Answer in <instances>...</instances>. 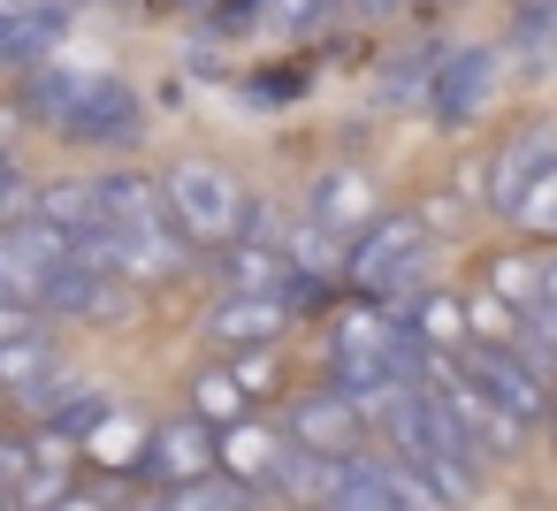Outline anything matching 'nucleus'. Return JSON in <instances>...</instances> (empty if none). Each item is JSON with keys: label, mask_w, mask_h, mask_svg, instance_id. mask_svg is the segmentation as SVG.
Masks as SVG:
<instances>
[{"label": "nucleus", "mask_w": 557, "mask_h": 511, "mask_svg": "<svg viewBox=\"0 0 557 511\" xmlns=\"http://www.w3.org/2000/svg\"><path fill=\"white\" fill-rule=\"evenodd\" d=\"M39 283H47L39 267H24L9 245H0V306H32L39 313Z\"/></svg>", "instance_id": "nucleus-22"}, {"label": "nucleus", "mask_w": 557, "mask_h": 511, "mask_svg": "<svg viewBox=\"0 0 557 511\" xmlns=\"http://www.w3.org/2000/svg\"><path fill=\"white\" fill-rule=\"evenodd\" d=\"M549 435H557V374H549Z\"/></svg>", "instance_id": "nucleus-29"}, {"label": "nucleus", "mask_w": 557, "mask_h": 511, "mask_svg": "<svg viewBox=\"0 0 557 511\" xmlns=\"http://www.w3.org/2000/svg\"><path fill=\"white\" fill-rule=\"evenodd\" d=\"M428 252H435V237H428V222H420V214H382V222L344 252V275L389 306L397 290H412V283L428 275Z\"/></svg>", "instance_id": "nucleus-3"}, {"label": "nucleus", "mask_w": 557, "mask_h": 511, "mask_svg": "<svg viewBox=\"0 0 557 511\" xmlns=\"http://www.w3.org/2000/svg\"><path fill=\"white\" fill-rule=\"evenodd\" d=\"M161 511H252V488L230 481V473H207V481L161 488Z\"/></svg>", "instance_id": "nucleus-19"}, {"label": "nucleus", "mask_w": 557, "mask_h": 511, "mask_svg": "<svg viewBox=\"0 0 557 511\" xmlns=\"http://www.w3.org/2000/svg\"><path fill=\"white\" fill-rule=\"evenodd\" d=\"M32 108L77 138V146H138L146 115H138V92L115 85V77H85V70H47L32 77Z\"/></svg>", "instance_id": "nucleus-1"}, {"label": "nucleus", "mask_w": 557, "mask_h": 511, "mask_svg": "<svg viewBox=\"0 0 557 511\" xmlns=\"http://www.w3.org/2000/svg\"><path fill=\"white\" fill-rule=\"evenodd\" d=\"M329 511H435V496H428L397 458H351Z\"/></svg>", "instance_id": "nucleus-8"}, {"label": "nucleus", "mask_w": 557, "mask_h": 511, "mask_svg": "<svg viewBox=\"0 0 557 511\" xmlns=\"http://www.w3.org/2000/svg\"><path fill=\"white\" fill-rule=\"evenodd\" d=\"M488 85H496V54H488V47H458V54H443L435 77H428V108H435V123H473L481 100H488Z\"/></svg>", "instance_id": "nucleus-9"}, {"label": "nucleus", "mask_w": 557, "mask_h": 511, "mask_svg": "<svg viewBox=\"0 0 557 511\" xmlns=\"http://www.w3.org/2000/svg\"><path fill=\"white\" fill-rule=\"evenodd\" d=\"M488 298H504L519 321H534V313H542V252H504V260H488Z\"/></svg>", "instance_id": "nucleus-16"}, {"label": "nucleus", "mask_w": 557, "mask_h": 511, "mask_svg": "<svg viewBox=\"0 0 557 511\" xmlns=\"http://www.w3.org/2000/svg\"><path fill=\"white\" fill-rule=\"evenodd\" d=\"M511 47H519L527 62H549V54H557V0H519Z\"/></svg>", "instance_id": "nucleus-20"}, {"label": "nucleus", "mask_w": 557, "mask_h": 511, "mask_svg": "<svg viewBox=\"0 0 557 511\" xmlns=\"http://www.w3.org/2000/svg\"><path fill=\"white\" fill-rule=\"evenodd\" d=\"M283 328H290V298H237V290H230V298L207 313V336L230 344V351H268Z\"/></svg>", "instance_id": "nucleus-11"}, {"label": "nucleus", "mask_w": 557, "mask_h": 511, "mask_svg": "<svg viewBox=\"0 0 557 511\" xmlns=\"http://www.w3.org/2000/svg\"><path fill=\"white\" fill-rule=\"evenodd\" d=\"M542 169H557V130H519L504 153H496V169H488V207H519L527 191H534V176Z\"/></svg>", "instance_id": "nucleus-13"}, {"label": "nucleus", "mask_w": 557, "mask_h": 511, "mask_svg": "<svg viewBox=\"0 0 557 511\" xmlns=\"http://www.w3.org/2000/svg\"><path fill=\"white\" fill-rule=\"evenodd\" d=\"M359 9H367V16H389V9H397V0H359Z\"/></svg>", "instance_id": "nucleus-28"}, {"label": "nucleus", "mask_w": 557, "mask_h": 511, "mask_svg": "<svg viewBox=\"0 0 557 511\" xmlns=\"http://www.w3.org/2000/svg\"><path fill=\"white\" fill-rule=\"evenodd\" d=\"M283 458H290V435H283V427H268V420H237V427H222V473H230V481L260 488V481L283 473Z\"/></svg>", "instance_id": "nucleus-12"}, {"label": "nucleus", "mask_w": 557, "mask_h": 511, "mask_svg": "<svg viewBox=\"0 0 557 511\" xmlns=\"http://www.w3.org/2000/svg\"><path fill=\"white\" fill-rule=\"evenodd\" d=\"M321 9H329V0H268V16H275V24H313Z\"/></svg>", "instance_id": "nucleus-25"}, {"label": "nucleus", "mask_w": 557, "mask_h": 511, "mask_svg": "<svg viewBox=\"0 0 557 511\" xmlns=\"http://www.w3.org/2000/svg\"><path fill=\"white\" fill-rule=\"evenodd\" d=\"M0 511H16V503H0Z\"/></svg>", "instance_id": "nucleus-31"}, {"label": "nucleus", "mask_w": 557, "mask_h": 511, "mask_svg": "<svg viewBox=\"0 0 557 511\" xmlns=\"http://www.w3.org/2000/svg\"><path fill=\"white\" fill-rule=\"evenodd\" d=\"M207 473H222V435L191 412V420H169V427H153L146 435V465H138V481H153V488H184V481H207Z\"/></svg>", "instance_id": "nucleus-5"}, {"label": "nucleus", "mask_w": 557, "mask_h": 511, "mask_svg": "<svg viewBox=\"0 0 557 511\" xmlns=\"http://www.w3.org/2000/svg\"><path fill=\"white\" fill-rule=\"evenodd\" d=\"M39 306L47 313H77V321H100V313H123V275L100 267V260H70L39 283Z\"/></svg>", "instance_id": "nucleus-10"}, {"label": "nucleus", "mask_w": 557, "mask_h": 511, "mask_svg": "<svg viewBox=\"0 0 557 511\" xmlns=\"http://www.w3.org/2000/svg\"><path fill=\"white\" fill-rule=\"evenodd\" d=\"M290 450H313V458H336V465H351L359 450H367V412L351 404V397H336V389H321V397H298L290 404Z\"/></svg>", "instance_id": "nucleus-6"}, {"label": "nucleus", "mask_w": 557, "mask_h": 511, "mask_svg": "<svg viewBox=\"0 0 557 511\" xmlns=\"http://www.w3.org/2000/svg\"><path fill=\"white\" fill-rule=\"evenodd\" d=\"M32 336H39L32 306H0V344H32Z\"/></svg>", "instance_id": "nucleus-24"}, {"label": "nucleus", "mask_w": 557, "mask_h": 511, "mask_svg": "<svg viewBox=\"0 0 557 511\" xmlns=\"http://www.w3.org/2000/svg\"><path fill=\"white\" fill-rule=\"evenodd\" d=\"M191 412H199V420H207L214 435H222V427H237V420L252 412V397H245V382L230 374V359H222V366H207V374L191 382Z\"/></svg>", "instance_id": "nucleus-17"}, {"label": "nucleus", "mask_w": 557, "mask_h": 511, "mask_svg": "<svg viewBox=\"0 0 557 511\" xmlns=\"http://www.w3.org/2000/svg\"><path fill=\"white\" fill-rule=\"evenodd\" d=\"M458 366H466V374H473V382H481V389H488L519 427H534V420L549 427V382H542L519 351H504V344H466V351H458Z\"/></svg>", "instance_id": "nucleus-4"}, {"label": "nucleus", "mask_w": 557, "mask_h": 511, "mask_svg": "<svg viewBox=\"0 0 557 511\" xmlns=\"http://www.w3.org/2000/svg\"><path fill=\"white\" fill-rule=\"evenodd\" d=\"M230 374H237V382H245V397H268V389H275V382H283V374H275V359H268V351H230Z\"/></svg>", "instance_id": "nucleus-23"}, {"label": "nucleus", "mask_w": 557, "mask_h": 511, "mask_svg": "<svg viewBox=\"0 0 557 511\" xmlns=\"http://www.w3.org/2000/svg\"><path fill=\"white\" fill-rule=\"evenodd\" d=\"M191 9H214V16H222V9H237V0H191Z\"/></svg>", "instance_id": "nucleus-30"}, {"label": "nucleus", "mask_w": 557, "mask_h": 511, "mask_svg": "<svg viewBox=\"0 0 557 511\" xmlns=\"http://www.w3.org/2000/svg\"><path fill=\"white\" fill-rule=\"evenodd\" d=\"M161 199H169V214H176V229L191 237V245H237L245 237V184L222 169V161H176L169 176H161Z\"/></svg>", "instance_id": "nucleus-2"}, {"label": "nucleus", "mask_w": 557, "mask_h": 511, "mask_svg": "<svg viewBox=\"0 0 557 511\" xmlns=\"http://www.w3.org/2000/svg\"><path fill=\"white\" fill-rule=\"evenodd\" d=\"M62 39V9L47 0H0V62H39Z\"/></svg>", "instance_id": "nucleus-14"}, {"label": "nucleus", "mask_w": 557, "mask_h": 511, "mask_svg": "<svg viewBox=\"0 0 557 511\" xmlns=\"http://www.w3.org/2000/svg\"><path fill=\"white\" fill-rule=\"evenodd\" d=\"M511 222H519V229H534V237H557V169H542V176H534V191L511 207Z\"/></svg>", "instance_id": "nucleus-21"}, {"label": "nucleus", "mask_w": 557, "mask_h": 511, "mask_svg": "<svg viewBox=\"0 0 557 511\" xmlns=\"http://www.w3.org/2000/svg\"><path fill=\"white\" fill-rule=\"evenodd\" d=\"M146 435H153V427H138V420H100L77 450H85V458H100V465H123V473L138 481V465H146Z\"/></svg>", "instance_id": "nucleus-18"}, {"label": "nucleus", "mask_w": 557, "mask_h": 511, "mask_svg": "<svg viewBox=\"0 0 557 511\" xmlns=\"http://www.w3.org/2000/svg\"><path fill=\"white\" fill-rule=\"evenodd\" d=\"M306 214H313V229H329L336 245H359V237L382 222L374 176H359V169H329V176H313V191H306Z\"/></svg>", "instance_id": "nucleus-7"}, {"label": "nucleus", "mask_w": 557, "mask_h": 511, "mask_svg": "<svg viewBox=\"0 0 557 511\" xmlns=\"http://www.w3.org/2000/svg\"><path fill=\"white\" fill-rule=\"evenodd\" d=\"M115 511H161V488H153V496H138V503H115Z\"/></svg>", "instance_id": "nucleus-27"}, {"label": "nucleus", "mask_w": 557, "mask_h": 511, "mask_svg": "<svg viewBox=\"0 0 557 511\" xmlns=\"http://www.w3.org/2000/svg\"><path fill=\"white\" fill-rule=\"evenodd\" d=\"M54 511H115V503H108V496H62Z\"/></svg>", "instance_id": "nucleus-26"}, {"label": "nucleus", "mask_w": 557, "mask_h": 511, "mask_svg": "<svg viewBox=\"0 0 557 511\" xmlns=\"http://www.w3.org/2000/svg\"><path fill=\"white\" fill-rule=\"evenodd\" d=\"M32 214L85 245V237L100 229V184H54V191H32Z\"/></svg>", "instance_id": "nucleus-15"}]
</instances>
